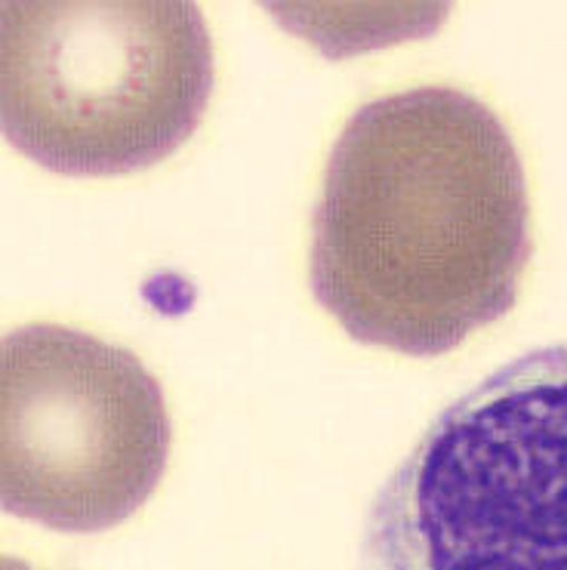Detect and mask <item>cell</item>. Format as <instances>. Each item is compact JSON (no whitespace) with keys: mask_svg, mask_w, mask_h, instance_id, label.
I'll return each instance as SVG.
<instances>
[{"mask_svg":"<svg viewBox=\"0 0 567 570\" xmlns=\"http://www.w3.org/2000/svg\"><path fill=\"white\" fill-rule=\"evenodd\" d=\"M530 253L525 164L478 96L417 87L345 124L315 207L309 278L352 340L444 355L512 312Z\"/></svg>","mask_w":567,"mask_h":570,"instance_id":"6da1fadb","label":"cell"},{"mask_svg":"<svg viewBox=\"0 0 567 570\" xmlns=\"http://www.w3.org/2000/svg\"><path fill=\"white\" fill-rule=\"evenodd\" d=\"M361 570H567V343L438 413L370 505Z\"/></svg>","mask_w":567,"mask_h":570,"instance_id":"7a4b0ae2","label":"cell"},{"mask_svg":"<svg viewBox=\"0 0 567 570\" xmlns=\"http://www.w3.org/2000/svg\"><path fill=\"white\" fill-rule=\"evenodd\" d=\"M213 94L195 3H3L0 120L22 155L66 176L170 158Z\"/></svg>","mask_w":567,"mask_h":570,"instance_id":"3957f363","label":"cell"},{"mask_svg":"<svg viewBox=\"0 0 567 570\" xmlns=\"http://www.w3.org/2000/svg\"><path fill=\"white\" fill-rule=\"evenodd\" d=\"M170 416L133 352L59 324L0 343V500L66 533L108 531L158 491Z\"/></svg>","mask_w":567,"mask_h":570,"instance_id":"277c9868","label":"cell"},{"mask_svg":"<svg viewBox=\"0 0 567 570\" xmlns=\"http://www.w3.org/2000/svg\"><path fill=\"white\" fill-rule=\"evenodd\" d=\"M3 570H28L22 561H16V558H3Z\"/></svg>","mask_w":567,"mask_h":570,"instance_id":"5b68a950","label":"cell"}]
</instances>
